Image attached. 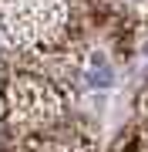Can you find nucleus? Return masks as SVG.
<instances>
[{
    "label": "nucleus",
    "instance_id": "obj_1",
    "mask_svg": "<svg viewBox=\"0 0 148 152\" xmlns=\"http://www.w3.org/2000/svg\"><path fill=\"white\" fill-rule=\"evenodd\" d=\"M4 98H7V125L17 139L44 132L67 118V91L34 71L20 68L4 71Z\"/></svg>",
    "mask_w": 148,
    "mask_h": 152
},
{
    "label": "nucleus",
    "instance_id": "obj_2",
    "mask_svg": "<svg viewBox=\"0 0 148 152\" xmlns=\"http://www.w3.org/2000/svg\"><path fill=\"white\" fill-rule=\"evenodd\" d=\"M0 27L14 51L54 48L81 27L71 0H0Z\"/></svg>",
    "mask_w": 148,
    "mask_h": 152
},
{
    "label": "nucleus",
    "instance_id": "obj_3",
    "mask_svg": "<svg viewBox=\"0 0 148 152\" xmlns=\"http://www.w3.org/2000/svg\"><path fill=\"white\" fill-rule=\"evenodd\" d=\"M20 145L24 152H98V135L91 132L88 122L64 118L44 132L24 135Z\"/></svg>",
    "mask_w": 148,
    "mask_h": 152
},
{
    "label": "nucleus",
    "instance_id": "obj_4",
    "mask_svg": "<svg viewBox=\"0 0 148 152\" xmlns=\"http://www.w3.org/2000/svg\"><path fill=\"white\" fill-rule=\"evenodd\" d=\"M108 152H148V122H131L121 135L111 142Z\"/></svg>",
    "mask_w": 148,
    "mask_h": 152
},
{
    "label": "nucleus",
    "instance_id": "obj_5",
    "mask_svg": "<svg viewBox=\"0 0 148 152\" xmlns=\"http://www.w3.org/2000/svg\"><path fill=\"white\" fill-rule=\"evenodd\" d=\"M135 112H138V122H148V81L142 85V91L135 98Z\"/></svg>",
    "mask_w": 148,
    "mask_h": 152
},
{
    "label": "nucleus",
    "instance_id": "obj_6",
    "mask_svg": "<svg viewBox=\"0 0 148 152\" xmlns=\"http://www.w3.org/2000/svg\"><path fill=\"white\" fill-rule=\"evenodd\" d=\"M0 152H24V145H20V139H10V142H4V145H0Z\"/></svg>",
    "mask_w": 148,
    "mask_h": 152
},
{
    "label": "nucleus",
    "instance_id": "obj_7",
    "mask_svg": "<svg viewBox=\"0 0 148 152\" xmlns=\"http://www.w3.org/2000/svg\"><path fill=\"white\" fill-rule=\"evenodd\" d=\"M7 118V98H4V71H0V122Z\"/></svg>",
    "mask_w": 148,
    "mask_h": 152
},
{
    "label": "nucleus",
    "instance_id": "obj_8",
    "mask_svg": "<svg viewBox=\"0 0 148 152\" xmlns=\"http://www.w3.org/2000/svg\"><path fill=\"white\" fill-rule=\"evenodd\" d=\"M138 20L148 24V0H142V7H138Z\"/></svg>",
    "mask_w": 148,
    "mask_h": 152
}]
</instances>
